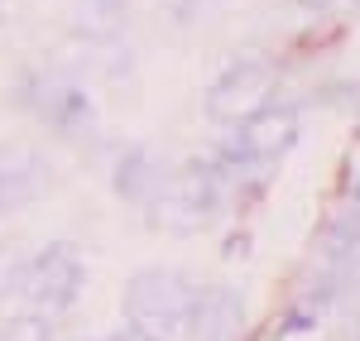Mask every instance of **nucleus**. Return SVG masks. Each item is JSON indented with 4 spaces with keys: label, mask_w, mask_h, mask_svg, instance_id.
Returning a JSON list of instances; mask_svg holds the SVG:
<instances>
[{
    "label": "nucleus",
    "mask_w": 360,
    "mask_h": 341,
    "mask_svg": "<svg viewBox=\"0 0 360 341\" xmlns=\"http://www.w3.org/2000/svg\"><path fill=\"white\" fill-rule=\"evenodd\" d=\"M125 313L144 341H188L197 317V288L183 274L144 269L125 288Z\"/></svg>",
    "instance_id": "nucleus-1"
},
{
    "label": "nucleus",
    "mask_w": 360,
    "mask_h": 341,
    "mask_svg": "<svg viewBox=\"0 0 360 341\" xmlns=\"http://www.w3.org/2000/svg\"><path fill=\"white\" fill-rule=\"evenodd\" d=\"M226 202V178L212 164H183L159 178L154 198L144 202L149 217L168 231H197L202 221H212Z\"/></svg>",
    "instance_id": "nucleus-2"
},
{
    "label": "nucleus",
    "mask_w": 360,
    "mask_h": 341,
    "mask_svg": "<svg viewBox=\"0 0 360 341\" xmlns=\"http://www.w3.org/2000/svg\"><path fill=\"white\" fill-rule=\"evenodd\" d=\"M293 140H298V111L269 101L264 111L236 120V130H231L221 154H226L231 169H264V164L283 159L293 149Z\"/></svg>",
    "instance_id": "nucleus-3"
},
{
    "label": "nucleus",
    "mask_w": 360,
    "mask_h": 341,
    "mask_svg": "<svg viewBox=\"0 0 360 341\" xmlns=\"http://www.w3.org/2000/svg\"><path fill=\"white\" fill-rule=\"evenodd\" d=\"M274 82H278V72L264 58H240V63H231L221 77L212 82L207 111L217 115V120H226V125H236V120L264 111L274 101Z\"/></svg>",
    "instance_id": "nucleus-4"
},
{
    "label": "nucleus",
    "mask_w": 360,
    "mask_h": 341,
    "mask_svg": "<svg viewBox=\"0 0 360 341\" xmlns=\"http://www.w3.org/2000/svg\"><path fill=\"white\" fill-rule=\"evenodd\" d=\"M82 288V259L72 245H49L29 259L25 269V293L39 313H63Z\"/></svg>",
    "instance_id": "nucleus-5"
},
{
    "label": "nucleus",
    "mask_w": 360,
    "mask_h": 341,
    "mask_svg": "<svg viewBox=\"0 0 360 341\" xmlns=\"http://www.w3.org/2000/svg\"><path fill=\"white\" fill-rule=\"evenodd\" d=\"M29 106L53 125L58 135H91L96 130V111L86 101V91L77 82H63V77H34L29 82Z\"/></svg>",
    "instance_id": "nucleus-6"
},
{
    "label": "nucleus",
    "mask_w": 360,
    "mask_h": 341,
    "mask_svg": "<svg viewBox=\"0 0 360 341\" xmlns=\"http://www.w3.org/2000/svg\"><path fill=\"white\" fill-rule=\"evenodd\" d=\"M72 29L82 44H111L125 29V0H77L72 5Z\"/></svg>",
    "instance_id": "nucleus-7"
},
{
    "label": "nucleus",
    "mask_w": 360,
    "mask_h": 341,
    "mask_svg": "<svg viewBox=\"0 0 360 341\" xmlns=\"http://www.w3.org/2000/svg\"><path fill=\"white\" fill-rule=\"evenodd\" d=\"M240 327V303L236 293H197V317H193V332L202 341H231V332Z\"/></svg>",
    "instance_id": "nucleus-8"
},
{
    "label": "nucleus",
    "mask_w": 360,
    "mask_h": 341,
    "mask_svg": "<svg viewBox=\"0 0 360 341\" xmlns=\"http://www.w3.org/2000/svg\"><path fill=\"white\" fill-rule=\"evenodd\" d=\"M159 178H164V169L144 149H130L120 159V169H115V188H120V198H130V202H149L154 188H159Z\"/></svg>",
    "instance_id": "nucleus-9"
},
{
    "label": "nucleus",
    "mask_w": 360,
    "mask_h": 341,
    "mask_svg": "<svg viewBox=\"0 0 360 341\" xmlns=\"http://www.w3.org/2000/svg\"><path fill=\"white\" fill-rule=\"evenodd\" d=\"M25 269H29V255L25 250H0V293H10V288H25Z\"/></svg>",
    "instance_id": "nucleus-10"
},
{
    "label": "nucleus",
    "mask_w": 360,
    "mask_h": 341,
    "mask_svg": "<svg viewBox=\"0 0 360 341\" xmlns=\"http://www.w3.org/2000/svg\"><path fill=\"white\" fill-rule=\"evenodd\" d=\"M0 10H5V0H0Z\"/></svg>",
    "instance_id": "nucleus-11"
},
{
    "label": "nucleus",
    "mask_w": 360,
    "mask_h": 341,
    "mask_svg": "<svg viewBox=\"0 0 360 341\" xmlns=\"http://www.w3.org/2000/svg\"><path fill=\"white\" fill-rule=\"evenodd\" d=\"M356 198H360V188H356Z\"/></svg>",
    "instance_id": "nucleus-12"
}]
</instances>
